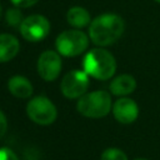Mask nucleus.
<instances>
[{"instance_id":"1","label":"nucleus","mask_w":160,"mask_h":160,"mask_svg":"<svg viewBox=\"0 0 160 160\" xmlns=\"http://www.w3.org/2000/svg\"><path fill=\"white\" fill-rule=\"evenodd\" d=\"M125 21L114 12H105L91 20L89 25V39L99 48L116 42L124 34Z\"/></svg>"},{"instance_id":"2","label":"nucleus","mask_w":160,"mask_h":160,"mask_svg":"<svg viewBox=\"0 0 160 160\" xmlns=\"http://www.w3.org/2000/svg\"><path fill=\"white\" fill-rule=\"evenodd\" d=\"M116 60L105 48H94L89 50L82 59V70L96 80L104 81L114 78L116 71Z\"/></svg>"},{"instance_id":"3","label":"nucleus","mask_w":160,"mask_h":160,"mask_svg":"<svg viewBox=\"0 0 160 160\" xmlns=\"http://www.w3.org/2000/svg\"><path fill=\"white\" fill-rule=\"evenodd\" d=\"M112 108L110 92L105 90H95L84 94L76 102V110L85 118L101 119L105 118Z\"/></svg>"},{"instance_id":"4","label":"nucleus","mask_w":160,"mask_h":160,"mask_svg":"<svg viewBox=\"0 0 160 160\" xmlns=\"http://www.w3.org/2000/svg\"><path fill=\"white\" fill-rule=\"evenodd\" d=\"M89 35L81 29H69L61 31L55 40L56 51L65 58H74L85 52L89 48Z\"/></svg>"},{"instance_id":"5","label":"nucleus","mask_w":160,"mask_h":160,"mask_svg":"<svg viewBox=\"0 0 160 160\" xmlns=\"http://www.w3.org/2000/svg\"><path fill=\"white\" fill-rule=\"evenodd\" d=\"M28 118L38 125H51L58 118V109L55 104L44 95L32 96L26 104Z\"/></svg>"},{"instance_id":"6","label":"nucleus","mask_w":160,"mask_h":160,"mask_svg":"<svg viewBox=\"0 0 160 160\" xmlns=\"http://www.w3.org/2000/svg\"><path fill=\"white\" fill-rule=\"evenodd\" d=\"M90 85V76L81 69V70H70L68 71L60 82V91L61 94L70 100L80 99L84 94L88 92Z\"/></svg>"},{"instance_id":"7","label":"nucleus","mask_w":160,"mask_h":160,"mask_svg":"<svg viewBox=\"0 0 160 160\" xmlns=\"http://www.w3.org/2000/svg\"><path fill=\"white\" fill-rule=\"evenodd\" d=\"M50 28V21L46 16L41 14H32L22 20L19 31L26 41L38 42L44 40L49 35Z\"/></svg>"},{"instance_id":"8","label":"nucleus","mask_w":160,"mask_h":160,"mask_svg":"<svg viewBox=\"0 0 160 160\" xmlns=\"http://www.w3.org/2000/svg\"><path fill=\"white\" fill-rule=\"evenodd\" d=\"M61 68H62L61 55L55 50H45L38 58V62H36L38 74L42 80L48 82L54 81L60 75Z\"/></svg>"},{"instance_id":"9","label":"nucleus","mask_w":160,"mask_h":160,"mask_svg":"<svg viewBox=\"0 0 160 160\" xmlns=\"http://www.w3.org/2000/svg\"><path fill=\"white\" fill-rule=\"evenodd\" d=\"M111 112L116 121L124 125L132 124L139 116V106L135 100L128 96L119 98L112 102Z\"/></svg>"},{"instance_id":"10","label":"nucleus","mask_w":160,"mask_h":160,"mask_svg":"<svg viewBox=\"0 0 160 160\" xmlns=\"http://www.w3.org/2000/svg\"><path fill=\"white\" fill-rule=\"evenodd\" d=\"M135 89H136V80L130 74H121V75L112 78L109 85L110 94L119 96V98L132 94Z\"/></svg>"},{"instance_id":"11","label":"nucleus","mask_w":160,"mask_h":160,"mask_svg":"<svg viewBox=\"0 0 160 160\" xmlns=\"http://www.w3.org/2000/svg\"><path fill=\"white\" fill-rule=\"evenodd\" d=\"M9 92L18 99H29L34 92L31 81L22 75H14L8 80Z\"/></svg>"},{"instance_id":"12","label":"nucleus","mask_w":160,"mask_h":160,"mask_svg":"<svg viewBox=\"0 0 160 160\" xmlns=\"http://www.w3.org/2000/svg\"><path fill=\"white\" fill-rule=\"evenodd\" d=\"M20 51V42L12 34H0V64L12 60Z\"/></svg>"},{"instance_id":"13","label":"nucleus","mask_w":160,"mask_h":160,"mask_svg":"<svg viewBox=\"0 0 160 160\" xmlns=\"http://www.w3.org/2000/svg\"><path fill=\"white\" fill-rule=\"evenodd\" d=\"M66 20L70 26L74 29H82L89 26L91 22L90 12L82 6H71L66 12Z\"/></svg>"},{"instance_id":"14","label":"nucleus","mask_w":160,"mask_h":160,"mask_svg":"<svg viewBox=\"0 0 160 160\" xmlns=\"http://www.w3.org/2000/svg\"><path fill=\"white\" fill-rule=\"evenodd\" d=\"M24 19L25 18H24V14H22L21 9L16 8V6L9 8L5 12V20H6L8 25L11 26V28H20Z\"/></svg>"},{"instance_id":"15","label":"nucleus","mask_w":160,"mask_h":160,"mask_svg":"<svg viewBox=\"0 0 160 160\" xmlns=\"http://www.w3.org/2000/svg\"><path fill=\"white\" fill-rule=\"evenodd\" d=\"M100 160H128V156L121 149L108 148L101 152Z\"/></svg>"},{"instance_id":"16","label":"nucleus","mask_w":160,"mask_h":160,"mask_svg":"<svg viewBox=\"0 0 160 160\" xmlns=\"http://www.w3.org/2000/svg\"><path fill=\"white\" fill-rule=\"evenodd\" d=\"M0 160H19V158L10 148H0Z\"/></svg>"},{"instance_id":"17","label":"nucleus","mask_w":160,"mask_h":160,"mask_svg":"<svg viewBox=\"0 0 160 160\" xmlns=\"http://www.w3.org/2000/svg\"><path fill=\"white\" fill-rule=\"evenodd\" d=\"M11 4L16 8H20V9H24V8H31L34 6L35 4L39 2V0H10Z\"/></svg>"},{"instance_id":"18","label":"nucleus","mask_w":160,"mask_h":160,"mask_svg":"<svg viewBox=\"0 0 160 160\" xmlns=\"http://www.w3.org/2000/svg\"><path fill=\"white\" fill-rule=\"evenodd\" d=\"M6 130H8V120H6L5 114L0 110V140L6 134Z\"/></svg>"},{"instance_id":"19","label":"nucleus","mask_w":160,"mask_h":160,"mask_svg":"<svg viewBox=\"0 0 160 160\" xmlns=\"http://www.w3.org/2000/svg\"><path fill=\"white\" fill-rule=\"evenodd\" d=\"M1 16H2V6L0 4V19H1Z\"/></svg>"},{"instance_id":"20","label":"nucleus","mask_w":160,"mask_h":160,"mask_svg":"<svg viewBox=\"0 0 160 160\" xmlns=\"http://www.w3.org/2000/svg\"><path fill=\"white\" fill-rule=\"evenodd\" d=\"M135 160H148V159H142V158H138V159H135Z\"/></svg>"},{"instance_id":"21","label":"nucleus","mask_w":160,"mask_h":160,"mask_svg":"<svg viewBox=\"0 0 160 160\" xmlns=\"http://www.w3.org/2000/svg\"><path fill=\"white\" fill-rule=\"evenodd\" d=\"M155 1H156V2H159V4H160V0H155Z\"/></svg>"}]
</instances>
